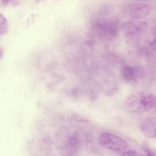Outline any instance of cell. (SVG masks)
<instances>
[{
  "instance_id": "obj_1",
  "label": "cell",
  "mask_w": 156,
  "mask_h": 156,
  "mask_svg": "<svg viewBox=\"0 0 156 156\" xmlns=\"http://www.w3.org/2000/svg\"><path fill=\"white\" fill-rule=\"evenodd\" d=\"M91 29L97 36L104 39H112L118 34L119 25L113 17L100 15L94 18Z\"/></svg>"
},
{
  "instance_id": "obj_2",
  "label": "cell",
  "mask_w": 156,
  "mask_h": 156,
  "mask_svg": "<svg viewBox=\"0 0 156 156\" xmlns=\"http://www.w3.org/2000/svg\"><path fill=\"white\" fill-rule=\"evenodd\" d=\"M155 96L148 91H140L128 96L124 102L126 108L133 113H143L150 110L154 105Z\"/></svg>"
},
{
  "instance_id": "obj_3",
  "label": "cell",
  "mask_w": 156,
  "mask_h": 156,
  "mask_svg": "<svg viewBox=\"0 0 156 156\" xmlns=\"http://www.w3.org/2000/svg\"><path fill=\"white\" fill-rule=\"evenodd\" d=\"M99 142L104 147L111 151L121 153L128 147L125 140L121 136L110 133H102L99 135Z\"/></svg>"
},
{
  "instance_id": "obj_4",
  "label": "cell",
  "mask_w": 156,
  "mask_h": 156,
  "mask_svg": "<svg viewBox=\"0 0 156 156\" xmlns=\"http://www.w3.org/2000/svg\"><path fill=\"white\" fill-rule=\"evenodd\" d=\"M147 28V23L143 21H126L121 26L124 35L130 38H135L142 36L146 32Z\"/></svg>"
},
{
  "instance_id": "obj_5",
  "label": "cell",
  "mask_w": 156,
  "mask_h": 156,
  "mask_svg": "<svg viewBox=\"0 0 156 156\" xmlns=\"http://www.w3.org/2000/svg\"><path fill=\"white\" fill-rule=\"evenodd\" d=\"M152 10V6L150 4L136 2L127 5L125 8V13L129 18L136 20L145 18Z\"/></svg>"
},
{
  "instance_id": "obj_6",
  "label": "cell",
  "mask_w": 156,
  "mask_h": 156,
  "mask_svg": "<svg viewBox=\"0 0 156 156\" xmlns=\"http://www.w3.org/2000/svg\"><path fill=\"white\" fill-rule=\"evenodd\" d=\"M81 136L77 131L69 132L62 140V146L65 150L69 152L77 151L82 144Z\"/></svg>"
},
{
  "instance_id": "obj_7",
  "label": "cell",
  "mask_w": 156,
  "mask_h": 156,
  "mask_svg": "<svg viewBox=\"0 0 156 156\" xmlns=\"http://www.w3.org/2000/svg\"><path fill=\"white\" fill-rule=\"evenodd\" d=\"M143 49L146 54L156 56V27L152 29L146 35Z\"/></svg>"
},
{
  "instance_id": "obj_8",
  "label": "cell",
  "mask_w": 156,
  "mask_h": 156,
  "mask_svg": "<svg viewBox=\"0 0 156 156\" xmlns=\"http://www.w3.org/2000/svg\"><path fill=\"white\" fill-rule=\"evenodd\" d=\"M143 133L147 137L154 138L156 137V116L150 117L145 119L141 126Z\"/></svg>"
},
{
  "instance_id": "obj_9",
  "label": "cell",
  "mask_w": 156,
  "mask_h": 156,
  "mask_svg": "<svg viewBox=\"0 0 156 156\" xmlns=\"http://www.w3.org/2000/svg\"><path fill=\"white\" fill-rule=\"evenodd\" d=\"M140 74V70L135 67L126 66L122 69V76L126 82H136Z\"/></svg>"
},
{
  "instance_id": "obj_10",
  "label": "cell",
  "mask_w": 156,
  "mask_h": 156,
  "mask_svg": "<svg viewBox=\"0 0 156 156\" xmlns=\"http://www.w3.org/2000/svg\"><path fill=\"white\" fill-rule=\"evenodd\" d=\"M9 29V26H8V23L6 20V18L2 15L1 14V17H0V34L1 35L5 34Z\"/></svg>"
},
{
  "instance_id": "obj_11",
  "label": "cell",
  "mask_w": 156,
  "mask_h": 156,
  "mask_svg": "<svg viewBox=\"0 0 156 156\" xmlns=\"http://www.w3.org/2000/svg\"><path fill=\"white\" fill-rule=\"evenodd\" d=\"M19 2V0H1V4L4 6H16Z\"/></svg>"
},
{
  "instance_id": "obj_12",
  "label": "cell",
  "mask_w": 156,
  "mask_h": 156,
  "mask_svg": "<svg viewBox=\"0 0 156 156\" xmlns=\"http://www.w3.org/2000/svg\"><path fill=\"white\" fill-rule=\"evenodd\" d=\"M119 155H140V154L135 151H133V150L126 151V150L124 152L120 153Z\"/></svg>"
},
{
  "instance_id": "obj_13",
  "label": "cell",
  "mask_w": 156,
  "mask_h": 156,
  "mask_svg": "<svg viewBox=\"0 0 156 156\" xmlns=\"http://www.w3.org/2000/svg\"><path fill=\"white\" fill-rule=\"evenodd\" d=\"M136 1H138V2H145V1H153V0H135Z\"/></svg>"
}]
</instances>
